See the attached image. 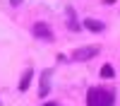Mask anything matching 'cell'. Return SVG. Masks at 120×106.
Listing matches in <instances>:
<instances>
[{"mask_svg": "<svg viewBox=\"0 0 120 106\" xmlns=\"http://www.w3.org/2000/svg\"><path fill=\"white\" fill-rule=\"evenodd\" d=\"M86 106H113V94L101 87H91L86 94Z\"/></svg>", "mask_w": 120, "mask_h": 106, "instance_id": "cell-1", "label": "cell"}, {"mask_svg": "<svg viewBox=\"0 0 120 106\" xmlns=\"http://www.w3.org/2000/svg\"><path fill=\"white\" fill-rule=\"evenodd\" d=\"M31 31H34V36H36V39H41V41H48V43H51V41H55L53 29L48 27L46 22H36V24L31 27Z\"/></svg>", "mask_w": 120, "mask_h": 106, "instance_id": "cell-2", "label": "cell"}, {"mask_svg": "<svg viewBox=\"0 0 120 106\" xmlns=\"http://www.w3.org/2000/svg\"><path fill=\"white\" fill-rule=\"evenodd\" d=\"M98 51H101L98 46H84V48H77V51L72 53V60H89V58L98 55Z\"/></svg>", "mask_w": 120, "mask_h": 106, "instance_id": "cell-3", "label": "cell"}, {"mask_svg": "<svg viewBox=\"0 0 120 106\" xmlns=\"http://www.w3.org/2000/svg\"><path fill=\"white\" fill-rule=\"evenodd\" d=\"M84 29H89V31H103V22H98V19H84Z\"/></svg>", "mask_w": 120, "mask_h": 106, "instance_id": "cell-4", "label": "cell"}, {"mask_svg": "<svg viewBox=\"0 0 120 106\" xmlns=\"http://www.w3.org/2000/svg\"><path fill=\"white\" fill-rule=\"evenodd\" d=\"M101 77H103V80H113V77H115V70H113L111 63H106V65L101 67Z\"/></svg>", "mask_w": 120, "mask_h": 106, "instance_id": "cell-5", "label": "cell"}, {"mask_svg": "<svg viewBox=\"0 0 120 106\" xmlns=\"http://www.w3.org/2000/svg\"><path fill=\"white\" fill-rule=\"evenodd\" d=\"M31 75H34L31 70H26V72H24V77H22V82H19V92H24L26 87L31 84Z\"/></svg>", "mask_w": 120, "mask_h": 106, "instance_id": "cell-6", "label": "cell"}, {"mask_svg": "<svg viewBox=\"0 0 120 106\" xmlns=\"http://www.w3.org/2000/svg\"><path fill=\"white\" fill-rule=\"evenodd\" d=\"M43 106H58V104H55V101H46Z\"/></svg>", "mask_w": 120, "mask_h": 106, "instance_id": "cell-7", "label": "cell"}, {"mask_svg": "<svg viewBox=\"0 0 120 106\" xmlns=\"http://www.w3.org/2000/svg\"><path fill=\"white\" fill-rule=\"evenodd\" d=\"M10 3H12V5H19V3H22V0H10Z\"/></svg>", "mask_w": 120, "mask_h": 106, "instance_id": "cell-8", "label": "cell"}]
</instances>
